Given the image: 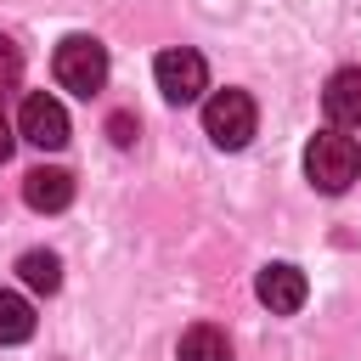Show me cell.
<instances>
[{"instance_id": "5", "label": "cell", "mask_w": 361, "mask_h": 361, "mask_svg": "<svg viewBox=\"0 0 361 361\" xmlns=\"http://www.w3.org/2000/svg\"><path fill=\"white\" fill-rule=\"evenodd\" d=\"M17 130H23V141H34V147H45V152L68 147V135H73V124H68L62 102H56V96H39V90L23 102V113H17Z\"/></svg>"}, {"instance_id": "10", "label": "cell", "mask_w": 361, "mask_h": 361, "mask_svg": "<svg viewBox=\"0 0 361 361\" xmlns=\"http://www.w3.org/2000/svg\"><path fill=\"white\" fill-rule=\"evenodd\" d=\"M17 276H23L34 293H56V288H62V259H56L51 248H28V254L17 259Z\"/></svg>"}, {"instance_id": "3", "label": "cell", "mask_w": 361, "mask_h": 361, "mask_svg": "<svg viewBox=\"0 0 361 361\" xmlns=\"http://www.w3.org/2000/svg\"><path fill=\"white\" fill-rule=\"evenodd\" d=\"M254 124H259V113H254V96H248V90H214V96L203 102V130H209V141L226 147V152L248 147V141H254Z\"/></svg>"}, {"instance_id": "11", "label": "cell", "mask_w": 361, "mask_h": 361, "mask_svg": "<svg viewBox=\"0 0 361 361\" xmlns=\"http://www.w3.org/2000/svg\"><path fill=\"white\" fill-rule=\"evenodd\" d=\"M34 338V305L23 293H0V344H28Z\"/></svg>"}, {"instance_id": "12", "label": "cell", "mask_w": 361, "mask_h": 361, "mask_svg": "<svg viewBox=\"0 0 361 361\" xmlns=\"http://www.w3.org/2000/svg\"><path fill=\"white\" fill-rule=\"evenodd\" d=\"M17 79H23V51H17V45L0 34V90H11Z\"/></svg>"}, {"instance_id": "6", "label": "cell", "mask_w": 361, "mask_h": 361, "mask_svg": "<svg viewBox=\"0 0 361 361\" xmlns=\"http://www.w3.org/2000/svg\"><path fill=\"white\" fill-rule=\"evenodd\" d=\"M254 293H259V305H265V310H276V316H293V310L305 305L310 282H305V271H299V265L276 259V265H265V271H259Z\"/></svg>"}, {"instance_id": "4", "label": "cell", "mask_w": 361, "mask_h": 361, "mask_svg": "<svg viewBox=\"0 0 361 361\" xmlns=\"http://www.w3.org/2000/svg\"><path fill=\"white\" fill-rule=\"evenodd\" d=\"M152 73H158V90H164V102H175V107H186V102H197L203 90H209V62L197 56V51H164L158 62H152Z\"/></svg>"}, {"instance_id": "1", "label": "cell", "mask_w": 361, "mask_h": 361, "mask_svg": "<svg viewBox=\"0 0 361 361\" xmlns=\"http://www.w3.org/2000/svg\"><path fill=\"white\" fill-rule=\"evenodd\" d=\"M305 175H310L316 192L338 197V192L361 175V147H355V135H338V130L310 135V147H305Z\"/></svg>"}, {"instance_id": "9", "label": "cell", "mask_w": 361, "mask_h": 361, "mask_svg": "<svg viewBox=\"0 0 361 361\" xmlns=\"http://www.w3.org/2000/svg\"><path fill=\"white\" fill-rule=\"evenodd\" d=\"M175 355H180V361H231V338H226L220 327L197 322V327L180 333V350H175Z\"/></svg>"}, {"instance_id": "14", "label": "cell", "mask_w": 361, "mask_h": 361, "mask_svg": "<svg viewBox=\"0 0 361 361\" xmlns=\"http://www.w3.org/2000/svg\"><path fill=\"white\" fill-rule=\"evenodd\" d=\"M11 147H17V135H11V124H6V113H0V164L11 158Z\"/></svg>"}, {"instance_id": "2", "label": "cell", "mask_w": 361, "mask_h": 361, "mask_svg": "<svg viewBox=\"0 0 361 361\" xmlns=\"http://www.w3.org/2000/svg\"><path fill=\"white\" fill-rule=\"evenodd\" d=\"M51 73H56L62 90L96 96V90L107 85V45L90 39V34H68V39L56 45V56H51Z\"/></svg>"}, {"instance_id": "13", "label": "cell", "mask_w": 361, "mask_h": 361, "mask_svg": "<svg viewBox=\"0 0 361 361\" xmlns=\"http://www.w3.org/2000/svg\"><path fill=\"white\" fill-rule=\"evenodd\" d=\"M107 135H113V147H130V141L141 135V124H135L130 113H113V118H107Z\"/></svg>"}, {"instance_id": "7", "label": "cell", "mask_w": 361, "mask_h": 361, "mask_svg": "<svg viewBox=\"0 0 361 361\" xmlns=\"http://www.w3.org/2000/svg\"><path fill=\"white\" fill-rule=\"evenodd\" d=\"M23 203H28L34 214H62V209L73 203V175L56 169V164L28 169V175H23Z\"/></svg>"}, {"instance_id": "8", "label": "cell", "mask_w": 361, "mask_h": 361, "mask_svg": "<svg viewBox=\"0 0 361 361\" xmlns=\"http://www.w3.org/2000/svg\"><path fill=\"white\" fill-rule=\"evenodd\" d=\"M322 107H327V118L338 130H355L361 124V68H338L327 79V90H322Z\"/></svg>"}]
</instances>
